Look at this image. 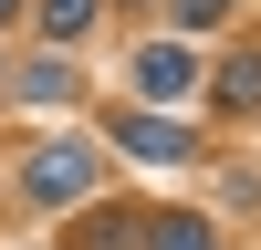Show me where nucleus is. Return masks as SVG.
<instances>
[{"label":"nucleus","instance_id":"nucleus-7","mask_svg":"<svg viewBox=\"0 0 261 250\" xmlns=\"http://www.w3.org/2000/svg\"><path fill=\"white\" fill-rule=\"evenodd\" d=\"M0 21H11V0H0Z\"/></svg>","mask_w":261,"mask_h":250},{"label":"nucleus","instance_id":"nucleus-5","mask_svg":"<svg viewBox=\"0 0 261 250\" xmlns=\"http://www.w3.org/2000/svg\"><path fill=\"white\" fill-rule=\"evenodd\" d=\"M220 104H261V63H251V52L220 63Z\"/></svg>","mask_w":261,"mask_h":250},{"label":"nucleus","instance_id":"nucleus-6","mask_svg":"<svg viewBox=\"0 0 261 250\" xmlns=\"http://www.w3.org/2000/svg\"><path fill=\"white\" fill-rule=\"evenodd\" d=\"M220 11H230V0H188V21H220Z\"/></svg>","mask_w":261,"mask_h":250},{"label":"nucleus","instance_id":"nucleus-1","mask_svg":"<svg viewBox=\"0 0 261 250\" xmlns=\"http://www.w3.org/2000/svg\"><path fill=\"white\" fill-rule=\"evenodd\" d=\"M21 188H32L42 208H73V198H94V146H42Z\"/></svg>","mask_w":261,"mask_h":250},{"label":"nucleus","instance_id":"nucleus-3","mask_svg":"<svg viewBox=\"0 0 261 250\" xmlns=\"http://www.w3.org/2000/svg\"><path fill=\"white\" fill-rule=\"evenodd\" d=\"M125 146H136V157H157V167H178V157H188V136H178V125H157V115L125 125Z\"/></svg>","mask_w":261,"mask_h":250},{"label":"nucleus","instance_id":"nucleus-4","mask_svg":"<svg viewBox=\"0 0 261 250\" xmlns=\"http://www.w3.org/2000/svg\"><path fill=\"white\" fill-rule=\"evenodd\" d=\"M94 11H105V0H42V32H53V42H84Z\"/></svg>","mask_w":261,"mask_h":250},{"label":"nucleus","instance_id":"nucleus-2","mask_svg":"<svg viewBox=\"0 0 261 250\" xmlns=\"http://www.w3.org/2000/svg\"><path fill=\"white\" fill-rule=\"evenodd\" d=\"M188 73H199V63H188L178 42H146V52H136V94H146V104H167V94H188Z\"/></svg>","mask_w":261,"mask_h":250}]
</instances>
